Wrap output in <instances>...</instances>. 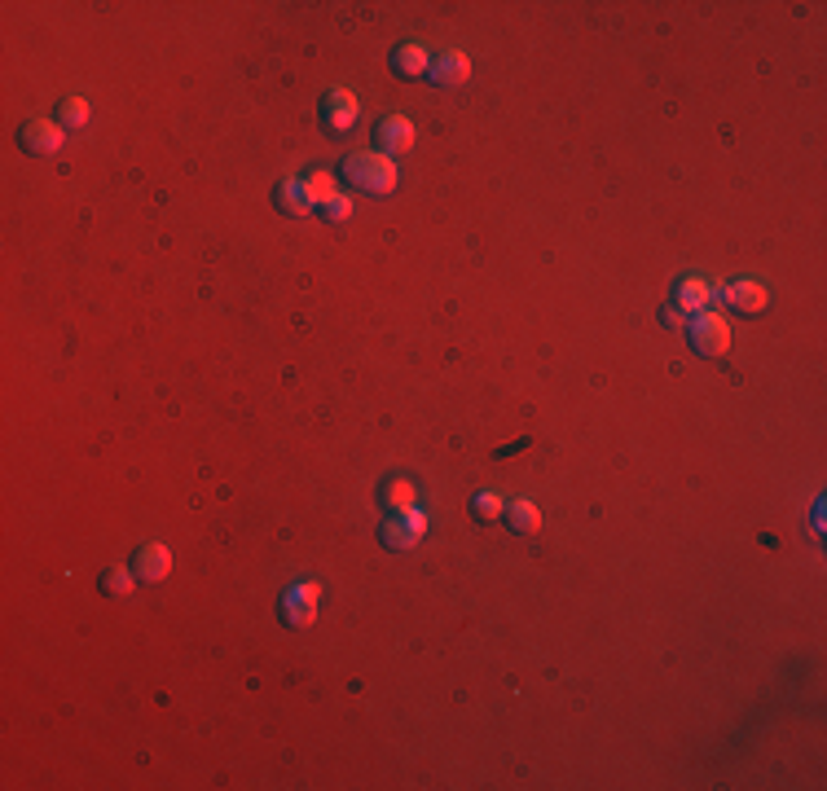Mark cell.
<instances>
[{
	"instance_id": "ac0fdd59",
	"label": "cell",
	"mask_w": 827,
	"mask_h": 791,
	"mask_svg": "<svg viewBox=\"0 0 827 791\" xmlns=\"http://www.w3.org/2000/svg\"><path fill=\"white\" fill-rule=\"evenodd\" d=\"M58 115H62L58 124H62L66 132H80V128L88 124V102H84V97H66V102L58 106Z\"/></svg>"
},
{
	"instance_id": "d6986e66",
	"label": "cell",
	"mask_w": 827,
	"mask_h": 791,
	"mask_svg": "<svg viewBox=\"0 0 827 791\" xmlns=\"http://www.w3.org/2000/svg\"><path fill=\"white\" fill-rule=\"evenodd\" d=\"M132 585H137V572H128V567H110V572L102 576V589H106L110 598L132 594Z\"/></svg>"
},
{
	"instance_id": "4fadbf2b",
	"label": "cell",
	"mask_w": 827,
	"mask_h": 791,
	"mask_svg": "<svg viewBox=\"0 0 827 791\" xmlns=\"http://www.w3.org/2000/svg\"><path fill=\"white\" fill-rule=\"evenodd\" d=\"M506 523H511L520 537H537V532H542V510H537L528 497H520V501L506 506Z\"/></svg>"
},
{
	"instance_id": "9a60e30c",
	"label": "cell",
	"mask_w": 827,
	"mask_h": 791,
	"mask_svg": "<svg viewBox=\"0 0 827 791\" xmlns=\"http://www.w3.org/2000/svg\"><path fill=\"white\" fill-rule=\"evenodd\" d=\"M304 194H308V203H313V207H326L330 198H339V189H335V176H330L326 167H317V172H308V181H304Z\"/></svg>"
},
{
	"instance_id": "30bf717a",
	"label": "cell",
	"mask_w": 827,
	"mask_h": 791,
	"mask_svg": "<svg viewBox=\"0 0 827 791\" xmlns=\"http://www.w3.org/2000/svg\"><path fill=\"white\" fill-rule=\"evenodd\" d=\"M726 304H731L735 313L753 317L770 304V291H766V282H757V277H740V282H731V291H726Z\"/></svg>"
},
{
	"instance_id": "8fae6325",
	"label": "cell",
	"mask_w": 827,
	"mask_h": 791,
	"mask_svg": "<svg viewBox=\"0 0 827 791\" xmlns=\"http://www.w3.org/2000/svg\"><path fill=\"white\" fill-rule=\"evenodd\" d=\"M427 66H432V53H427L418 40H405V44H396L392 49V71L401 75V80H423Z\"/></svg>"
},
{
	"instance_id": "e0dca14e",
	"label": "cell",
	"mask_w": 827,
	"mask_h": 791,
	"mask_svg": "<svg viewBox=\"0 0 827 791\" xmlns=\"http://www.w3.org/2000/svg\"><path fill=\"white\" fill-rule=\"evenodd\" d=\"M506 515V501L498 493H476L471 497V519H480V523H493V519H502Z\"/></svg>"
},
{
	"instance_id": "5bb4252c",
	"label": "cell",
	"mask_w": 827,
	"mask_h": 791,
	"mask_svg": "<svg viewBox=\"0 0 827 791\" xmlns=\"http://www.w3.org/2000/svg\"><path fill=\"white\" fill-rule=\"evenodd\" d=\"M379 501L388 510H396V515H405V510L418 506V488L410 484V479H388V484L379 488Z\"/></svg>"
},
{
	"instance_id": "9c48e42d",
	"label": "cell",
	"mask_w": 827,
	"mask_h": 791,
	"mask_svg": "<svg viewBox=\"0 0 827 791\" xmlns=\"http://www.w3.org/2000/svg\"><path fill=\"white\" fill-rule=\"evenodd\" d=\"M423 528H427V519L418 515V510H405L401 519L383 523V545H392V550H414V545L423 541Z\"/></svg>"
},
{
	"instance_id": "2e32d148",
	"label": "cell",
	"mask_w": 827,
	"mask_h": 791,
	"mask_svg": "<svg viewBox=\"0 0 827 791\" xmlns=\"http://www.w3.org/2000/svg\"><path fill=\"white\" fill-rule=\"evenodd\" d=\"M278 207L286 211V216H308L313 203H308V194H304V181H286L278 189Z\"/></svg>"
},
{
	"instance_id": "ffe728a7",
	"label": "cell",
	"mask_w": 827,
	"mask_h": 791,
	"mask_svg": "<svg viewBox=\"0 0 827 791\" xmlns=\"http://www.w3.org/2000/svg\"><path fill=\"white\" fill-rule=\"evenodd\" d=\"M322 211H326V220H330V225H344V220L352 216V203H348V198H330V203H326Z\"/></svg>"
},
{
	"instance_id": "277c9868",
	"label": "cell",
	"mask_w": 827,
	"mask_h": 791,
	"mask_svg": "<svg viewBox=\"0 0 827 791\" xmlns=\"http://www.w3.org/2000/svg\"><path fill=\"white\" fill-rule=\"evenodd\" d=\"M62 137H66V128L58 119H27V124L18 128V146L27 154H58Z\"/></svg>"
},
{
	"instance_id": "7a4b0ae2",
	"label": "cell",
	"mask_w": 827,
	"mask_h": 791,
	"mask_svg": "<svg viewBox=\"0 0 827 791\" xmlns=\"http://www.w3.org/2000/svg\"><path fill=\"white\" fill-rule=\"evenodd\" d=\"M687 339L700 356H726L731 352V321L722 313H709V308H704V313H691Z\"/></svg>"
},
{
	"instance_id": "6da1fadb",
	"label": "cell",
	"mask_w": 827,
	"mask_h": 791,
	"mask_svg": "<svg viewBox=\"0 0 827 791\" xmlns=\"http://www.w3.org/2000/svg\"><path fill=\"white\" fill-rule=\"evenodd\" d=\"M344 176H348V185L366 189V194H392V189H396V163L388 159V154H379V150L348 154V159H344Z\"/></svg>"
},
{
	"instance_id": "52a82bcc",
	"label": "cell",
	"mask_w": 827,
	"mask_h": 791,
	"mask_svg": "<svg viewBox=\"0 0 827 791\" xmlns=\"http://www.w3.org/2000/svg\"><path fill=\"white\" fill-rule=\"evenodd\" d=\"M132 572H137V581H146V585L168 581V572H172V550H168V545H159V541H146L137 554H132Z\"/></svg>"
},
{
	"instance_id": "3957f363",
	"label": "cell",
	"mask_w": 827,
	"mask_h": 791,
	"mask_svg": "<svg viewBox=\"0 0 827 791\" xmlns=\"http://www.w3.org/2000/svg\"><path fill=\"white\" fill-rule=\"evenodd\" d=\"M357 115H361L357 97H352L348 88H330L326 102H322V124H326L330 137H344V132L357 128Z\"/></svg>"
},
{
	"instance_id": "7c38bea8",
	"label": "cell",
	"mask_w": 827,
	"mask_h": 791,
	"mask_svg": "<svg viewBox=\"0 0 827 791\" xmlns=\"http://www.w3.org/2000/svg\"><path fill=\"white\" fill-rule=\"evenodd\" d=\"M713 299V286L704 282V277H682L674 286V308L678 313H704Z\"/></svg>"
},
{
	"instance_id": "ba28073f",
	"label": "cell",
	"mask_w": 827,
	"mask_h": 791,
	"mask_svg": "<svg viewBox=\"0 0 827 791\" xmlns=\"http://www.w3.org/2000/svg\"><path fill=\"white\" fill-rule=\"evenodd\" d=\"M317 620V585H295L282 598V625L291 629H308Z\"/></svg>"
},
{
	"instance_id": "5b68a950",
	"label": "cell",
	"mask_w": 827,
	"mask_h": 791,
	"mask_svg": "<svg viewBox=\"0 0 827 791\" xmlns=\"http://www.w3.org/2000/svg\"><path fill=\"white\" fill-rule=\"evenodd\" d=\"M427 80H432L436 88H462L471 80V58L462 49H445V53H436L432 66H427Z\"/></svg>"
},
{
	"instance_id": "8992f818",
	"label": "cell",
	"mask_w": 827,
	"mask_h": 791,
	"mask_svg": "<svg viewBox=\"0 0 827 791\" xmlns=\"http://www.w3.org/2000/svg\"><path fill=\"white\" fill-rule=\"evenodd\" d=\"M374 150L379 154H405V150H414V124L405 115H383L379 119V128H374Z\"/></svg>"
}]
</instances>
